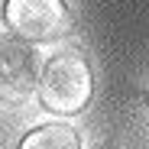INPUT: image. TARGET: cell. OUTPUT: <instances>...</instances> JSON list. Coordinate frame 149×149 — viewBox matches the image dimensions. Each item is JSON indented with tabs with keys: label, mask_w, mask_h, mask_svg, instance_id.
<instances>
[{
	"label": "cell",
	"mask_w": 149,
	"mask_h": 149,
	"mask_svg": "<svg viewBox=\"0 0 149 149\" xmlns=\"http://www.w3.org/2000/svg\"><path fill=\"white\" fill-rule=\"evenodd\" d=\"M39 104L58 117L81 113L91 104L94 74L81 49H58L39 68Z\"/></svg>",
	"instance_id": "obj_1"
},
{
	"label": "cell",
	"mask_w": 149,
	"mask_h": 149,
	"mask_svg": "<svg viewBox=\"0 0 149 149\" xmlns=\"http://www.w3.org/2000/svg\"><path fill=\"white\" fill-rule=\"evenodd\" d=\"M3 23L10 36L23 42H58L71 36L74 16L65 0H7Z\"/></svg>",
	"instance_id": "obj_2"
},
{
	"label": "cell",
	"mask_w": 149,
	"mask_h": 149,
	"mask_svg": "<svg viewBox=\"0 0 149 149\" xmlns=\"http://www.w3.org/2000/svg\"><path fill=\"white\" fill-rule=\"evenodd\" d=\"M39 55L29 42L0 33V101L23 104L39 88Z\"/></svg>",
	"instance_id": "obj_3"
},
{
	"label": "cell",
	"mask_w": 149,
	"mask_h": 149,
	"mask_svg": "<svg viewBox=\"0 0 149 149\" xmlns=\"http://www.w3.org/2000/svg\"><path fill=\"white\" fill-rule=\"evenodd\" d=\"M19 149H81V136L71 123H42L23 136Z\"/></svg>",
	"instance_id": "obj_4"
},
{
	"label": "cell",
	"mask_w": 149,
	"mask_h": 149,
	"mask_svg": "<svg viewBox=\"0 0 149 149\" xmlns=\"http://www.w3.org/2000/svg\"><path fill=\"white\" fill-rule=\"evenodd\" d=\"M97 149H110V146H97Z\"/></svg>",
	"instance_id": "obj_5"
},
{
	"label": "cell",
	"mask_w": 149,
	"mask_h": 149,
	"mask_svg": "<svg viewBox=\"0 0 149 149\" xmlns=\"http://www.w3.org/2000/svg\"><path fill=\"white\" fill-rule=\"evenodd\" d=\"M146 101H149V94H146Z\"/></svg>",
	"instance_id": "obj_6"
}]
</instances>
